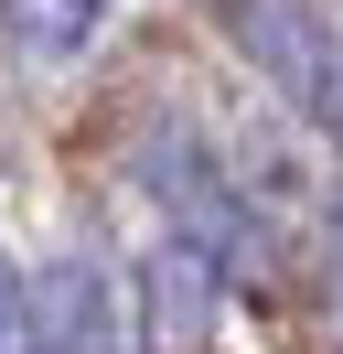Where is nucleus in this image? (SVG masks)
<instances>
[{"label":"nucleus","instance_id":"nucleus-1","mask_svg":"<svg viewBox=\"0 0 343 354\" xmlns=\"http://www.w3.org/2000/svg\"><path fill=\"white\" fill-rule=\"evenodd\" d=\"M225 32L247 44V65L268 75L300 118L343 129V54H333V32L311 22V0H225Z\"/></svg>","mask_w":343,"mask_h":354},{"label":"nucleus","instance_id":"nucleus-2","mask_svg":"<svg viewBox=\"0 0 343 354\" xmlns=\"http://www.w3.org/2000/svg\"><path fill=\"white\" fill-rule=\"evenodd\" d=\"M225 322V258L204 236H161L140 258V344L150 354H204Z\"/></svg>","mask_w":343,"mask_h":354},{"label":"nucleus","instance_id":"nucleus-3","mask_svg":"<svg viewBox=\"0 0 343 354\" xmlns=\"http://www.w3.org/2000/svg\"><path fill=\"white\" fill-rule=\"evenodd\" d=\"M33 354H129V290L107 258H43L33 268Z\"/></svg>","mask_w":343,"mask_h":354},{"label":"nucleus","instance_id":"nucleus-4","mask_svg":"<svg viewBox=\"0 0 343 354\" xmlns=\"http://www.w3.org/2000/svg\"><path fill=\"white\" fill-rule=\"evenodd\" d=\"M0 22H11V44H21V54L64 65V54L97 44V0H0Z\"/></svg>","mask_w":343,"mask_h":354},{"label":"nucleus","instance_id":"nucleus-5","mask_svg":"<svg viewBox=\"0 0 343 354\" xmlns=\"http://www.w3.org/2000/svg\"><path fill=\"white\" fill-rule=\"evenodd\" d=\"M0 354H33V279H21V258H0Z\"/></svg>","mask_w":343,"mask_h":354}]
</instances>
